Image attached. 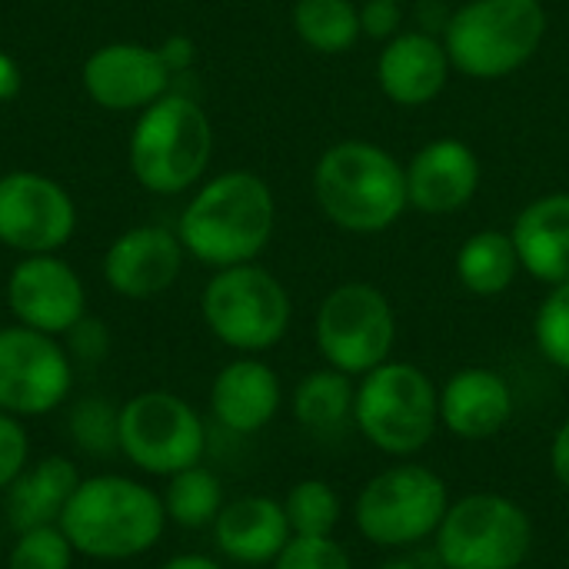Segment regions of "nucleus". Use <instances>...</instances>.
Masks as SVG:
<instances>
[{
    "instance_id": "1",
    "label": "nucleus",
    "mask_w": 569,
    "mask_h": 569,
    "mask_svg": "<svg viewBox=\"0 0 569 569\" xmlns=\"http://www.w3.org/2000/svg\"><path fill=\"white\" fill-rule=\"evenodd\" d=\"M273 223L277 203L267 180L250 170H230L193 193L177 237L190 257L223 270L253 263L270 243Z\"/></svg>"
},
{
    "instance_id": "2",
    "label": "nucleus",
    "mask_w": 569,
    "mask_h": 569,
    "mask_svg": "<svg viewBox=\"0 0 569 569\" xmlns=\"http://www.w3.org/2000/svg\"><path fill=\"white\" fill-rule=\"evenodd\" d=\"M163 527L167 510L160 493L120 473L80 480L60 517V530L73 553L103 563H123L150 553L163 537Z\"/></svg>"
},
{
    "instance_id": "3",
    "label": "nucleus",
    "mask_w": 569,
    "mask_h": 569,
    "mask_svg": "<svg viewBox=\"0 0 569 569\" xmlns=\"http://www.w3.org/2000/svg\"><path fill=\"white\" fill-rule=\"evenodd\" d=\"M313 197L340 230L380 233L410 207L407 167L377 143L343 140L317 160Z\"/></svg>"
},
{
    "instance_id": "4",
    "label": "nucleus",
    "mask_w": 569,
    "mask_h": 569,
    "mask_svg": "<svg viewBox=\"0 0 569 569\" xmlns=\"http://www.w3.org/2000/svg\"><path fill=\"white\" fill-rule=\"evenodd\" d=\"M547 37L540 0H470L443 27L450 67L473 80H500L533 60Z\"/></svg>"
},
{
    "instance_id": "5",
    "label": "nucleus",
    "mask_w": 569,
    "mask_h": 569,
    "mask_svg": "<svg viewBox=\"0 0 569 569\" xmlns=\"http://www.w3.org/2000/svg\"><path fill=\"white\" fill-rule=\"evenodd\" d=\"M213 150V130L203 107L180 93H163L143 107L130 133V170L150 193H183L193 187Z\"/></svg>"
},
{
    "instance_id": "6",
    "label": "nucleus",
    "mask_w": 569,
    "mask_h": 569,
    "mask_svg": "<svg viewBox=\"0 0 569 569\" xmlns=\"http://www.w3.org/2000/svg\"><path fill=\"white\" fill-rule=\"evenodd\" d=\"M353 423L370 447L390 457H413L440 427V393L420 367L387 360L363 373L357 387Z\"/></svg>"
},
{
    "instance_id": "7",
    "label": "nucleus",
    "mask_w": 569,
    "mask_h": 569,
    "mask_svg": "<svg viewBox=\"0 0 569 569\" xmlns=\"http://www.w3.org/2000/svg\"><path fill=\"white\" fill-rule=\"evenodd\" d=\"M210 333L237 353H263L287 337L290 293L287 287L257 263L223 267L210 277L200 297Z\"/></svg>"
},
{
    "instance_id": "8",
    "label": "nucleus",
    "mask_w": 569,
    "mask_h": 569,
    "mask_svg": "<svg viewBox=\"0 0 569 569\" xmlns=\"http://www.w3.org/2000/svg\"><path fill=\"white\" fill-rule=\"evenodd\" d=\"M450 510L447 480L430 467L400 463L377 473L357 497V530L363 540L390 550L417 547L437 537Z\"/></svg>"
},
{
    "instance_id": "9",
    "label": "nucleus",
    "mask_w": 569,
    "mask_h": 569,
    "mask_svg": "<svg viewBox=\"0 0 569 569\" xmlns=\"http://www.w3.org/2000/svg\"><path fill=\"white\" fill-rule=\"evenodd\" d=\"M533 550L530 513L503 493H470L450 503L437 530L443 569H517Z\"/></svg>"
},
{
    "instance_id": "10",
    "label": "nucleus",
    "mask_w": 569,
    "mask_h": 569,
    "mask_svg": "<svg viewBox=\"0 0 569 569\" xmlns=\"http://www.w3.org/2000/svg\"><path fill=\"white\" fill-rule=\"evenodd\" d=\"M117 443L137 470L150 477H173L203 460L207 427L183 397L143 390L120 407Z\"/></svg>"
},
{
    "instance_id": "11",
    "label": "nucleus",
    "mask_w": 569,
    "mask_h": 569,
    "mask_svg": "<svg viewBox=\"0 0 569 569\" xmlns=\"http://www.w3.org/2000/svg\"><path fill=\"white\" fill-rule=\"evenodd\" d=\"M320 357L350 377H363L390 360L397 340V317L387 293L373 283L353 280L330 290L317 310Z\"/></svg>"
},
{
    "instance_id": "12",
    "label": "nucleus",
    "mask_w": 569,
    "mask_h": 569,
    "mask_svg": "<svg viewBox=\"0 0 569 569\" xmlns=\"http://www.w3.org/2000/svg\"><path fill=\"white\" fill-rule=\"evenodd\" d=\"M73 387V360L57 337L23 323L0 330V413L17 420L57 410Z\"/></svg>"
},
{
    "instance_id": "13",
    "label": "nucleus",
    "mask_w": 569,
    "mask_h": 569,
    "mask_svg": "<svg viewBox=\"0 0 569 569\" xmlns=\"http://www.w3.org/2000/svg\"><path fill=\"white\" fill-rule=\"evenodd\" d=\"M77 230V207L70 193L30 170H17L0 177V243L33 253L60 250Z\"/></svg>"
},
{
    "instance_id": "14",
    "label": "nucleus",
    "mask_w": 569,
    "mask_h": 569,
    "mask_svg": "<svg viewBox=\"0 0 569 569\" xmlns=\"http://www.w3.org/2000/svg\"><path fill=\"white\" fill-rule=\"evenodd\" d=\"M7 303L17 323L60 337L83 320L87 293L67 260L53 253H33L13 267L7 280Z\"/></svg>"
},
{
    "instance_id": "15",
    "label": "nucleus",
    "mask_w": 569,
    "mask_h": 569,
    "mask_svg": "<svg viewBox=\"0 0 569 569\" xmlns=\"http://www.w3.org/2000/svg\"><path fill=\"white\" fill-rule=\"evenodd\" d=\"M170 63L143 43H107L83 63V87L103 110H143L167 93Z\"/></svg>"
},
{
    "instance_id": "16",
    "label": "nucleus",
    "mask_w": 569,
    "mask_h": 569,
    "mask_svg": "<svg viewBox=\"0 0 569 569\" xmlns=\"http://www.w3.org/2000/svg\"><path fill=\"white\" fill-rule=\"evenodd\" d=\"M183 267V243L163 227H133L103 253V277L127 300H150L173 287Z\"/></svg>"
},
{
    "instance_id": "17",
    "label": "nucleus",
    "mask_w": 569,
    "mask_h": 569,
    "mask_svg": "<svg viewBox=\"0 0 569 569\" xmlns=\"http://www.w3.org/2000/svg\"><path fill=\"white\" fill-rule=\"evenodd\" d=\"M480 187L477 153L453 137L420 147L407 167V197L410 207L427 217H450L463 210Z\"/></svg>"
},
{
    "instance_id": "18",
    "label": "nucleus",
    "mask_w": 569,
    "mask_h": 569,
    "mask_svg": "<svg viewBox=\"0 0 569 569\" xmlns=\"http://www.w3.org/2000/svg\"><path fill=\"white\" fill-rule=\"evenodd\" d=\"M450 77L443 40L427 30H400L377 57V83L400 107H423L437 100Z\"/></svg>"
},
{
    "instance_id": "19",
    "label": "nucleus",
    "mask_w": 569,
    "mask_h": 569,
    "mask_svg": "<svg viewBox=\"0 0 569 569\" xmlns=\"http://www.w3.org/2000/svg\"><path fill=\"white\" fill-rule=\"evenodd\" d=\"M513 417V390L490 367H463L440 390V423L460 440H490Z\"/></svg>"
},
{
    "instance_id": "20",
    "label": "nucleus",
    "mask_w": 569,
    "mask_h": 569,
    "mask_svg": "<svg viewBox=\"0 0 569 569\" xmlns=\"http://www.w3.org/2000/svg\"><path fill=\"white\" fill-rule=\"evenodd\" d=\"M290 537L293 530H290L283 503H277L273 497H260V493L223 503L220 517L213 520V540L220 553L243 567L273 563L290 543Z\"/></svg>"
},
{
    "instance_id": "21",
    "label": "nucleus",
    "mask_w": 569,
    "mask_h": 569,
    "mask_svg": "<svg viewBox=\"0 0 569 569\" xmlns=\"http://www.w3.org/2000/svg\"><path fill=\"white\" fill-rule=\"evenodd\" d=\"M280 400H283L280 377L273 373L270 363L253 357H240L227 363L210 387V413L217 417L220 427L243 437L263 430L277 417Z\"/></svg>"
},
{
    "instance_id": "22",
    "label": "nucleus",
    "mask_w": 569,
    "mask_h": 569,
    "mask_svg": "<svg viewBox=\"0 0 569 569\" xmlns=\"http://www.w3.org/2000/svg\"><path fill=\"white\" fill-rule=\"evenodd\" d=\"M520 267L547 283H569V193H547L520 210L510 230Z\"/></svg>"
},
{
    "instance_id": "23",
    "label": "nucleus",
    "mask_w": 569,
    "mask_h": 569,
    "mask_svg": "<svg viewBox=\"0 0 569 569\" xmlns=\"http://www.w3.org/2000/svg\"><path fill=\"white\" fill-rule=\"evenodd\" d=\"M77 463L70 457H43L37 463H27V470L3 490V513L17 533L33 527H53L60 523L73 490L80 487Z\"/></svg>"
},
{
    "instance_id": "24",
    "label": "nucleus",
    "mask_w": 569,
    "mask_h": 569,
    "mask_svg": "<svg viewBox=\"0 0 569 569\" xmlns=\"http://www.w3.org/2000/svg\"><path fill=\"white\" fill-rule=\"evenodd\" d=\"M357 387L343 370H313L293 390V417L317 437H337L353 420Z\"/></svg>"
},
{
    "instance_id": "25",
    "label": "nucleus",
    "mask_w": 569,
    "mask_h": 569,
    "mask_svg": "<svg viewBox=\"0 0 569 569\" xmlns=\"http://www.w3.org/2000/svg\"><path fill=\"white\" fill-rule=\"evenodd\" d=\"M520 270L517 243L503 230H480L457 250V277L473 297L507 293Z\"/></svg>"
},
{
    "instance_id": "26",
    "label": "nucleus",
    "mask_w": 569,
    "mask_h": 569,
    "mask_svg": "<svg viewBox=\"0 0 569 569\" xmlns=\"http://www.w3.org/2000/svg\"><path fill=\"white\" fill-rule=\"evenodd\" d=\"M167 523H177L183 530H203L213 527V520L223 510V483L207 467H187L173 477H167V490L160 493Z\"/></svg>"
},
{
    "instance_id": "27",
    "label": "nucleus",
    "mask_w": 569,
    "mask_h": 569,
    "mask_svg": "<svg viewBox=\"0 0 569 569\" xmlns=\"http://www.w3.org/2000/svg\"><path fill=\"white\" fill-rule=\"evenodd\" d=\"M293 30L317 53H343L360 37V7L350 0H297Z\"/></svg>"
},
{
    "instance_id": "28",
    "label": "nucleus",
    "mask_w": 569,
    "mask_h": 569,
    "mask_svg": "<svg viewBox=\"0 0 569 569\" xmlns=\"http://www.w3.org/2000/svg\"><path fill=\"white\" fill-rule=\"evenodd\" d=\"M293 537H333L340 523V497L323 480H300L283 500Z\"/></svg>"
},
{
    "instance_id": "29",
    "label": "nucleus",
    "mask_w": 569,
    "mask_h": 569,
    "mask_svg": "<svg viewBox=\"0 0 569 569\" xmlns=\"http://www.w3.org/2000/svg\"><path fill=\"white\" fill-rule=\"evenodd\" d=\"M73 547L60 523L53 527H33L17 533L10 553H7V569H73Z\"/></svg>"
},
{
    "instance_id": "30",
    "label": "nucleus",
    "mask_w": 569,
    "mask_h": 569,
    "mask_svg": "<svg viewBox=\"0 0 569 569\" xmlns=\"http://www.w3.org/2000/svg\"><path fill=\"white\" fill-rule=\"evenodd\" d=\"M117 420H120V407H110L107 400L87 397V400H80L73 407L67 430H70L73 443L83 453L103 457V453L120 450V443H117Z\"/></svg>"
},
{
    "instance_id": "31",
    "label": "nucleus",
    "mask_w": 569,
    "mask_h": 569,
    "mask_svg": "<svg viewBox=\"0 0 569 569\" xmlns=\"http://www.w3.org/2000/svg\"><path fill=\"white\" fill-rule=\"evenodd\" d=\"M533 340L553 367L569 373V283L550 287L533 317Z\"/></svg>"
},
{
    "instance_id": "32",
    "label": "nucleus",
    "mask_w": 569,
    "mask_h": 569,
    "mask_svg": "<svg viewBox=\"0 0 569 569\" xmlns=\"http://www.w3.org/2000/svg\"><path fill=\"white\" fill-rule=\"evenodd\" d=\"M273 569H353V563L333 537H290Z\"/></svg>"
},
{
    "instance_id": "33",
    "label": "nucleus",
    "mask_w": 569,
    "mask_h": 569,
    "mask_svg": "<svg viewBox=\"0 0 569 569\" xmlns=\"http://www.w3.org/2000/svg\"><path fill=\"white\" fill-rule=\"evenodd\" d=\"M30 463V440L17 417L0 413V493L27 470Z\"/></svg>"
},
{
    "instance_id": "34",
    "label": "nucleus",
    "mask_w": 569,
    "mask_h": 569,
    "mask_svg": "<svg viewBox=\"0 0 569 569\" xmlns=\"http://www.w3.org/2000/svg\"><path fill=\"white\" fill-rule=\"evenodd\" d=\"M403 27V3L400 0H367L360 7V33L373 40H393Z\"/></svg>"
},
{
    "instance_id": "35",
    "label": "nucleus",
    "mask_w": 569,
    "mask_h": 569,
    "mask_svg": "<svg viewBox=\"0 0 569 569\" xmlns=\"http://www.w3.org/2000/svg\"><path fill=\"white\" fill-rule=\"evenodd\" d=\"M67 337H70V353H73L77 360L97 363V360L107 353V330H103L100 323L87 320V317H83Z\"/></svg>"
},
{
    "instance_id": "36",
    "label": "nucleus",
    "mask_w": 569,
    "mask_h": 569,
    "mask_svg": "<svg viewBox=\"0 0 569 569\" xmlns=\"http://www.w3.org/2000/svg\"><path fill=\"white\" fill-rule=\"evenodd\" d=\"M550 467H553V477L569 490V417L560 423V430L553 433V443H550Z\"/></svg>"
},
{
    "instance_id": "37",
    "label": "nucleus",
    "mask_w": 569,
    "mask_h": 569,
    "mask_svg": "<svg viewBox=\"0 0 569 569\" xmlns=\"http://www.w3.org/2000/svg\"><path fill=\"white\" fill-rule=\"evenodd\" d=\"M20 87H23L20 63H17L10 53H3V50H0V100L17 97V93H20Z\"/></svg>"
},
{
    "instance_id": "38",
    "label": "nucleus",
    "mask_w": 569,
    "mask_h": 569,
    "mask_svg": "<svg viewBox=\"0 0 569 569\" xmlns=\"http://www.w3.org/2000/svg\"><path fill=\"white\" fill-rule=\"evenodd\" d=\"M160 569H223L217 560L203 557V553H180L173 560H167Z\"/></svg>"
},
{
    "instance_id": "39",
    "label": "nucleus",
    "mask_w": 569,
    "mask_h": 569,
    "mask_svg": "<svg viewBox=\"0 0 569 569\" xmlns=\"http://www.w3.org/2000/svg\"><path fill=\"white\" fill-rule=\"evenodd\" d=\"M377 569H427L417 557H393V560H387V563H380Z\"/></svg>"
},
{
    "instance_id": "40",
    "label": "nucleus",
    "mask_w": 569,
    "mask_h": 569,
    "mask_svg": "<svg viewBox=\"0 0 569 569\" xmlns=\"http://www.w3.org/2000/svg\"><path fill=\"white\" fill-rule=\"evenodd\" d=\"M0 560H3V553H0Z\"/></svg>"
},
{
    "instance_id": "41",
    "label": "nucleus",
    "mask_w": 569,
    "mask_h": 569,
    "mask_svg": "<svg viewBox=\"0 0 569 569\" xmlns=\"http://www.w3.org/2000/svg\"><path fill=\"white\" fill-rule=\"evenodd\" d=\"M400 3H403V0H400Z\"/></svg>"
},
{
    "instance_id": "42",
    "label": "nucleus",
    "mask_w": 569,
    "mask_h": 569,
    "mask_svg": "<svg viewBox=\"0 0 569 569\" xmlns=\"http://www.w3.org/2000/svg\"><path fill=\"white\" fill-rule=\"evenodd\" d=\"M440 569H443V567H440Z\"/></svg>"
}]
</instances>
